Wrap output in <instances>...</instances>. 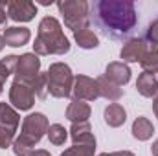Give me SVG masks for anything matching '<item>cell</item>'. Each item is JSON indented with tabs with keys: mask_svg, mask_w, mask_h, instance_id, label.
Here are the masks:
<instances>
[{
	"mask_svg": "<svg viewBox=\"0 0 158 156\" xmlns=\"http://www.w3.org/2000/svg\"><path fill=\"white\" fill-rule=\"evenodd\" d=\"M92 11L94 22L112 39L129 35L138 24L136 6L131 0H99L92 6Z\"/></svg>",
	"mask_w": 158,
	"mask_h": 156,
	"instance_id": "1",
	"label": "cell"
},
{
	"mask_svg": "<svg viewBox=\"0 0 158 156\" xmlns=\"http://www.w3.org/2000/svg\"><path fill=\"white\" fill-rule=\"evenodd\" d=\"M70 51V40L64 35L61 22L55 17H44L39 22L33 42L35 55H64Z\"/></svg>",
	"mask_w": 158,
	"mask_h": 156,
	"instance_id": "2",
	"label": "cell"
},
{
	"mask_svg": "<svg viewBox=\"0 0 158 156\" xmlns=\"http://www.w3.org/2000/svg\"><path fill=\"white\" fill-rule=\"evenodd\" d=\"M74 74L72 68L66 63H53L50 64L46 79H48V94L57 97V99H64L72 96V88H74Z\"/></svg>",
	"mask_w": 158,
	"mask_h": 156,
	"instance_id": "3",
	"label": "cell"
},
{
	"mask_svg": "<svg viewBox=\"0 0 158 156\" xmlns=\"http://www.w3.org/2000/svg\"><path fill=\"white\" fill-rule=\"evenodd\" d=\"M59 15H63L64 26L74 33L88 28L90 24V4L86 0H61L57 2Z\"/></svg>",
	"mask_w": 158,
	"mask_h": 156,
	"instance_id": "4",
	"label": "cell"
},
{
	"mask_svg": "<svg viewBox=\"0 0 158 156\" xmlns=\"http://www.w3.org/2000/svg\"><path fill=\"white\" fill-rule=\"evenodd\" d=\"M50 129V121L42 112H31L24 117L22 127H20V136L31 140L35 145L42 140V136L48 132Z\"/></svg>",
	"mask_w": 158,
	"mask_h": 156,
	"instance_id": "5",
	"label": "cell"
},
{
	"mask_svg": "<svg viewBox=\"0 0 158 156\" xmlns=\"http://www.w3.org/2000/svg\"><path fill=\"white\" fill-rule=\"evenodd\" d=\"M9 103L15 110H20V112L31 110V107L35 105V92L31 90L30 84L15 79L9 86Z\"/></svg>",
	"mask_w": 158,
	"mask_h": 156,
	"instance_id": "6",
	"label": "cell"
},
{
	"mask_svg": "<svg viewBox=\"0 0 158 156\" xmlns=\"http://www.w3.org/2000/svg\"><path fill=\"white\" fill-rule=\"evenodd\" d=\"M40 74V59L35 53H22L19 57L17 68H15V79L20 83L30 84L33 79Z\"/></svg>",
	"mask_w": 158,
	"mask_h": 156,
	"instance_id": "7",
	"label": "cell"
},
{
	"mask_svg": "<svg viewBox=\"0 0 158 156\" xmlns=\"http://www.w3.org/2000/svg\"><path fill=\"white\" fill-rule=\"evenodd\" d=\"M72 96L77 101H96L99 97V90H98V83L96 79L79 74L74 77V88H72Z\"/></svg>",
	"mask_w": 158,
	"mask_h": 156,
	"instance_id": "8",
	"label": "cell"
},
{
	"mask_svg": "<svg viewBox=\"0 0 158 156\" xmlns=\"http://www.w3.org/2000/svg\"><path fill=\"white\" fill-rule=\"evenodd\" d=\"M37 15V6L30 0H11L7 2V17L15 22H30Z\"/></svg>",
	"mask_w": 158,
	"mask_h": 156,
	"instance_id": "9",
	"label": "cell"
},
{
	"mask_svg": "<svg viewBox=\"0 0 158 156\" xmlns=\"http://www.w3.org/2000/svg\"><path fill=\"white\" fill-rule=\"evenodd\" d=\"M147 46L149 42L142 37H134V39H129L119 50V57H121V63H140L147 51Z\"/></svg>",
	"mask_w": 158,
	"mask_h": 156,
	"instance_id": "10",
	"label": "cell"
},
{
	"mask_svg": "<svg viewBox=\"0 0 158 156\" xmlns=\"http://www.w3.org/2000/svg\"><path fill=\"white\" fill-rule=\"evenodd\" d=\"M131 68L125 64V63H121V61H114V63H109L107 64V68H105V77L109 79L110 83H114L116 86H125L129 81H131Z\"/></svg>",
	"mask_w": 158,
	"mask_h": 156,
	"instance_id": "11",
	"label": "cell"
},
{
	"mask_svg": "<svg viewBox=\"0 0 158 156\" xmlns=\"http://www.w3.org/2000/svg\"><path fill=\"white\" fill-rule=\"evenodd\" d=\"M70 138L74 142V145H92L96 147V136L92 132L90 123H72L70 127Z\"/></svg>",
	"mask_w": 158,
	"mask_h": 156,
	"instance_id": "12",
	"label": "cell"
},
{
	"mask_svg": "<svg viewBox=\"0 0 158 156\" xmlns=\"http://www.w3.org/2000/svg\"><path fill=\"white\" fill-rule=\"evenodd\" d=\"M4 42L6 46H11V48H20L24 44H28L31 39V31L24 26H11V28H6L4 30Z\"/></svg>",
	"mask_w": 158,
	"mask_h": 156,
	"instance_id": "13",
	"label": "cell"
},
{
	"mask_svg": "<svg viewBox=\"0 0 158 156\" xmlns=\"http://www.w3.org/2000/svg\"><path fill=\"white\" fill-rule=\"evenodd\" d=\"M66 119L72 121V123H86L90 119V114H92V109L88 103L85 101H77V99H72L70 105L66 107Z\"/></svg>",
	"mask_w": 158,
	"mask_h": 156,
	"instance_id": "14",
	"label": "cell"
},
{
	"mask_svg": "<svg viewBox=\"0 0 158 156\" xmlns=\"http://www.w3.org/2000/svg\"><path fill=\"white\" fill-rule=\"evenodd\" d=\"M131 132H132V138L138 140V142H147L153 138L155 134V127L151 123V119L145 116H138L132 121V127H131Z\"/></svg>",
	"mask_w": 158,
	"mask_h": 156,
	"instance_id": "15",
	"label": "cell"
},
{
	"mask_svg": "<svg viewBox=\"0 0 158 156\" xmlns=\"http://www.w3.org/2000/svg\"><path fill=\"white\" fill-rule=\"evenodd\" d=\"M136 90L143 97H155L158 92V79L155 74L142 72L136 79Z\"/></svg>",
	"mask_w": 158,
	"mask_h": 156,
	"instance_id": "16",
	"label": "cell"
},
{
	"mask_svg": "<svg viewBox=\"0 0 158 156\" xmlns=\"http://www.w3.org/2000/svg\"><path fill=\"white\" fill-rule=\"evenodd\" d=\"M96 83H98L99 97H105V99L110 101V103H116V101H119V99L123 97V90H121L119 86H116L114 83H110L105 76H99V77L96 79Z\"/></svg>",
	"mask_w": 158,
	"mask_h": 156,
	"instance_id": "17",
	"label": "cell"
},
{
	"mask_svg": "<svg viewBox=\"0 0 158 156\" xmlns=\"http://www.w3.org/2000/svg\"><path fill=\"white\" fill-rule=\"evenodd\" d=\"M103 119H105V123H107L109 127L118 129V127H121V125L127 121V112H125V109H123L119 103H110V105L105 107Z\"/></svg>",
	"mask_w": 158,
	"mask_h": 156,
	"instance_id": "18",
	"label": "cell"
},
{
	"mask_svg": "<svg viewBox=\"0 0 158 156\" xmlns=\"http://www.w3.org/2000/svg\"><path fill=\"white\" fill-rule=\"evenodd\" d=\"M19 123H20L19 112H17L9 103H0V127H6V129L17 132Z\"/></svg>",
	"mask_w": 158,
	"mask_h": 156,
	"instance_id": "19",
	"label": "cell"
},
{
	"mask_svg": "<svg viewBox=\"0 0 158 156\" xmlns=\"http://www.w3.org/2000/svg\"><path fill=\"white\" fill-rule=\"evenodd\" d=\"M74 40L79 48L83 50H94L99 46V37L90 30V28H85V30H79L74 33Z\"/></svg>",
	"mask_w": 158,
	"mask_h": 156,
	"instance_id": "20",
	"label": "cell"
},
{
	"mask_svg": "<svg viewBox=\"0 0 158 156\" xmlns=\"http://www.w3.org/2000/svg\"><path fill=\"white\" fill-rule=\"evenodd\" d=\"M142 64V70L147 72V74H156L158 72V46L149 44L147 46V51L143 55V59L140 61Z\"/></svg>",
	"mask_w": 158,
	"mask_h": 156,
	"instance_id": "21",
	"label": "cell"
},
{
	"mask_svg": "<svg viewBox=\"0 0 158 156\" xmlns=\"http://www.w3.org/2000/svg\"><path fill=\"white\" fill-rule=\"evenodd\" d=\"M46 136H48V140H50L52 145H57L59 147V145H64V142L68 140V130L61 123H53V125H50Z\"/></svg>",
	"mask_w": 158,
	"mask_h": 156,
	"instance_id": "22",
	"label": "cell"
},
{
	"mask_svg": "<svg viewBox=\"0 0 158 156\" xmlns=\"http://www.w3.org/2000/svg\"><path fill=\"white\" fill-rule=\"evenodd\" d=\"M11 149H13L15 156H30L33 151H35V143H33L31 140H28V138H24V136L19 134V136L15 138Z\"/></svg>",
	"mask_w": 158,
	"mask_h": 156,
	"instance_id": "23",
	"label": "cell"
},
{
	"mask_svg": "<svg viewBox=\"0 0 158 156\" xmlns=\"http://www.w3.org/2000/svg\"><path fill=\"white\" fill-rule=\"evenodd\" d=\"M30 86L35 92V97L46 99V96H48V79H46V74H39L37 77L30 83Z\"/></svg>",
	"mask_w": 158,
	"mask_h": 156,
	"instance_id": "24",
	"label": "cell"
},
{
	"mask_svg": "<svg viewBox=\"0 0 158 156\" xmlns=\"http://www.w3.org/2000/svg\"><path fill=\"white\" fill-rule=\"evenodd\" d=\"M61 156H96V147L92 145H74L63 151Z\"/></svg>",
	"mask_w": 158,
	"mask_h": 156,
	"instance_id": "25",
	"label": "cell"
},
{
	"mask_svg": "<svg viewBox=\"0 0 158 156\" xmlns=\"http://www.w3.org/2000/svg\"><path fill=\"white\" fill-rule=\"evenodd\" d=\"M15 142V130H9L6 127H0V149L11 147Z\"/></svg>",
	"mask_w": 158,
	"mask_h": 156,
	"instance_id": "26",
	"label": "cell"
},
{
	"mask_svg": "<svg viewBox=\"0 0 158 156\" xmlns=\"http://www.w3.org/2000/svg\"><path fill=\"white\" fill-rule=\"evenodd\" d=\"M145 40L153 46H158V18L153 20L149 26H147V31H145Z\"/></svg>",
	"mask_w": 158,
	"mask_h": 156,
	"instance_id": "27",
	"label": "cell"
},
{
	"mask_svg": "<svg viewBox=\"0 0 158 156\" xmlns=\"http://www.w3.org/2000/svg\"><path fill=\"white\" fill-rule=\"evenodd\" d=\"M7 4H4V2H0V26H6V22H7Z\"/></svg>",
	"mask_w": 158,
	"mask_h": 156,
	"instance_id": "28",
	"label": "cell"
},
{
	"mask_svg": "<svg viewBox=\"0 0 158 156\" xmlns=\"http://www.w3.org/2000/svg\"><path fill=\"white\" fill-rule=\"evenodd\" d=\"M98 156H134V153H131V151H116V153H101Z\"/></svg>",
	"mask_w": 158,
	"mask_h": 156,
	"instance_id": "29",
	"label": "cell"
},
{
	"mask_svg": "<svg viewBox=\"0 0 158 156\" xmlns=\"http://www.w3.org/2000/svg\"><path fill=\"white\" fill-rule=\"evenodd\" d=\"M30 156H52V154H50L48 151H44V149H35Z\"/></svg>",
	"mask_w": 158,
	"mask_h": 156,
	"instance_id": "30",
	"label": "cell"
},
{
	"mask_svg": "<svg viewBox=\"0 0 158 156\" xmlns=\"http://www.w3.org/2000/svg\"><path fill=\"white\" fill-rule=\"evenodd\" d=\"M153 112H155V116L158 117V92H156V96L153 97Z\"/></svg>",
	"mask_w": 158,
	"mask_h": 156,
	"instance_id": "31",
	"label": "cell"
},
{
	"mask_svg": "<svg viewBox=\"0 0 158 156\" xmlns=\"http://www.w3.org/2000/svg\"><path fill=\"white\" fill-rule=\"evenodd\" d=\"M151 154H153V156H158V138L153 142V145H151Z\"/></svg>",
	"mask_w": 158,
	"mask_h": 156,
	"instance_id": "32",
	"label": "cell"
},
{
	"mask_svg": "<svg viewBox=\"0 0 158 156\" xmlns=\"http://www.w3.org/2000/svg\"><path fill=\"white\" fill-rule=\"evenodd\" d=\"M4 46H6V42H4V35L0 33V51L4 50Z\"/></svg>",
	"mask_w": 158,
	"mask_h": 156,
	"instance_id": "33",
	"label": "cell"
},
{
	"mask_svg": "<svg viewBox=\"0 0 158 156\" xmlns=\"http://www.w3.org/2000/svg\"><path fill=\"white\" fill-rule=\"evenodd\" d=\"M40 4H42V6H52L53 2H52V0H50V2H48V0H40Z\"/></svg>",
	"mask_w": 158,
	"mask_h": 156,
	"instance_id": "34",
	"label": "cell"
},
{
	"mask_svg": "<svg viewBox=\"0 0 158 156\" xmlns=\"http://www.w3.org/2000/svg\"><path fill=\"white\" fill-rule=\"evenodd\" d=\"M2 92H4V86H2V84H0V94H2Z\"/></svg>",
	"mask_w": 158,
	"mask_h": 156,
	"instance_id": "35",
	"label": "cell"
},
{
	"mask_svg": "<svg viewBox=\"0 0 158 156\" xmlns=\"http://www.w3.org/2000/svg\"><path fill=\"white\" fill-rule=\"evenodd\" d=\"M156 79H158V72H156Z\"/></svg>",
	"mask_w": 158,
	"mask_h": 156,
	"instance_id": "36",
	"label": "cell"
}]
</instances>
